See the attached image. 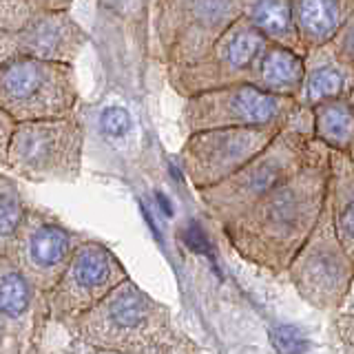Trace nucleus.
Instances as JSON below:
<instances>
[{
    "mask_svg": "<svg viewBox=\"0 0 354 354\" xmlns=\"http://www.w3.org/2000/svg\"><path fill=\"white\" fill-rule=\"evenodd\" d=\"M328 155L324 147L246 213L221 224L243 261L272 274L286 272L328 206Z\"/></svg>",
    "mask_w": 354,
    "mask_h": 354,
    "instance_id": "obj_1",
    "label": "nucleus"
},
{
    "mask_svg": "<svg viewBox=\"0 0 354 354\" xmlns=\"http://www.w3.org/2000/svg\"><path fill=\"white\" fill-rule=\"evenodd\" d=\"M71 335L97 352H195L175 326L171 310L144 292L129 277L69 324Z\"/></svg>",
    "mask_w": 354,
    "mask_h": 354,
    "instance_id": "obj_2",
    "label": "nucleus"
},
{
    "mask_svg": "<svg viewBox=\"0 0 354 354\" xmlns=\"http://www.w3.org/2000/svg\"><path fill=\"white\" fill-rule=\"evenodd\" d=\"M324 149V144L313 138V120L310 109L299 106L292 120L250 158L246 164L208 188L197 191L204 208L221 224L237 219L272 193L288 177L295 175L306 162Z\"/></svg>",
    "mask_w": 354,
    "mask_h": 354,
    "instance_id": "obj_3",
    "label": "nucleus"
},
{
    "mask_svg": "<svg viewBox=\"0 0 354 354\" xmlns=\"http://www.w3.org/2000/svg\"><path fill=\"white\" fill-rule=\"evenodd\" d=\"M84 129L71 115L22 120L11 129L5 164L29 182H73L82 166Z\"/></svg>",
    "mask_w": 354,
    "mask_h": 354,
    "instance_id": "obj_4",
    "label": "nucleus"
},
{
    "mask_svg": "<svg viewBox=\"0 0 354 354\" xmlns=\"http://www.w3.org/2000/svg\"><path fill=\"white\" fill-rule=\"evenodd\" d=\"M75 104L73 62L42 58L0 62V111L14 122L71 115Z\"/></svg>",
    "mask_w": 354,
    "mask_h": 354,
    "instance_id": "obj_5",
    "label": "nucleus"
},
{
    "mask_svg": "<svg viewBox=\"0 0 354 354\" xmlns=\"http://www.w3.org/2000/svg\"><path fill=\"white\" fill-rule=\"evenodd\" d=\"M241 7L243 0H155L158 58L166 66L193 62L241 16Z\"/></svg>",
    "mask_w": 354,
    "mask_h": 354,
    "instance_id": "obj_6",
    "label": "nucleus"
},
{
    "mask_svg": "<svg viewBox=\"0 0 354 354\" xmlns=\"http://www.w3.org/2000/svg\"><path fill=\"white\" fill-rule=\"evenodd\" d=\"M299 106L297 97L270 93L254 82H235L188 95L182 122L188 133L224 127H286Z\"/></svg>",
    "mask_w": 354,
    "mask_h": 354,
    "instance_id": "obj_7",
    "label": "nucleus"
},
{
    "mask_svg": "<svg viewBox=\"0 0 354 354\" xmlns=\"http://www.w3.org/2000/svg\"><path fill=\"white\" fill-rule=\"evenodd\" d=\"M266 42L268 40L241 14L219 33L199 58L186 64L166 66L169 84L180 95L188 97L208 88L252 82Z\"/></svg>",
    "mask_w": 354,
    "mask_h": 354,
    "instance_id": "obj_8",
    "label": "nucleus"
},
{
    "mask_svg": "<svg viewBox=\"0 0 354 354\" xmlns=\"http://www.w3.org/2000/svg\"><path fill=\"white\" fill-rule=\"evenodd\" d=\"M352 257L354 254L343 248L332 228L330 210L326 206L313 235L288 263L286 272L304 301L319 310H337L354 283Z\"/></svg>",
    "mask_w": 354,
    "mask_h": 354,
    "instance_id": "obj_9",
    "label": "nucleus"
},
{
    "mask_svg": "<svg viewBox=\"0 0 354 354\" xmlns=\"http://www.w3.org/2000/svg\"><path fill=\"white\" fill-rule=\"evenodd\" d=\"M127 277V268L109 246L82 239L60 279L44 292L49 321L69 326Z\"/></svg>",
    "mask_w": 354,
    "mask_h": 354,
    "instance_id": "obj_10",
    "label": "nucleus"
},
{
    "mask_svg": "<svg viewBox=\"0 0 354 354\" xmlns=\"http://www.w3.org/2000/svg\"><path fill=\"white\" fill-rule=\"evenodd\" d=\"M283 127H224L188 133L180 160L195 191L226 180L254 158Z\"/></svg>",
    "mask_w": 354,
    "mask_h": 354,
    "instance_id": "obj_11",
    "label": "nucleus"
},
{
    "mask_svg": "<svg viewBox=\"0 0 354 354\" xmlns=\"http://www.w3.org/2000/svg\"><path fill=\"white\" fill-rule=\"evenodd\" d=\"M80 241L82 237L62 226L55 217L27 208L7 257L27 274L38 290L47 292L60 279Z\"/></svg>",
    "mask_w": 354,
    "mask_h": 354,
    "instance_id": "obj_12",
    "label": "nucleus"
},
{
    "mask_svg": "<svg viewBox=\"0 0 354 354\" xmlns=\"http://www.w3.org/2000/svg\"><path fill=\"white\" fill-rule=\"evenodd\" d=\"M86 36L69 9L44 11L14 29H0V62L14 58H42L73 62Z\"/></svg>",
    "mask_w": 354,
    "mask_h": 354,
    "instance_id": "obj_13",
    "label": "nucleus"
},
{
    "mask_svg": "<svg viewBox=\"0 0 354 354\" xmlns=\"http://www.w3.org/2000/svg\"><path fill=\"white\" fill-rule=\"evenodd\" d=\"M0 315L18 350H22L20 339H40L44 324L49 321L44 292L27 279V274L7 254L0 257Z\"/></svg>",
    "mask_w": 354,
    "mask_h": 354,
    "instance_id": "obj_14",
    "label": "nucleus"
},
{
    "mask_svg": "<svg viewBox=\"0 0 354 354\" xmlns=\"http://www.w3.org/2000/svg\"><path fill=\"white\" fill-rule=\"evenodd\" d=\"M354 88V66L346 64L326 42L304 55V82L299 104L313 109L326 100L350 95Z\"/></svg>",
    "mask_w": 354,
    "mask_h": 354,
    "instance_id": "obj_15",
    "label": "nucleus"
},
{
    "mask_svg": "<svg viewBox=\"0 0 354 354\" xmlns=\"http://www.w3.org/2000/svg\"><path fill=\"white\" fill-rule=\"evenodd\" d=\"M354 158L339 151L328 155V210L339 241L354 254Z\"/></svg>",
    "mask_w": 354,
    "mask_h": 354,
    "instance_id": "obj_16",
    "label": "nucleus"
},
{
    "mask_svg": "<svg viewBox=\"0 0 354 354\" xmlns=\"http://www.w3.org/2000/svg\"><path fill=\"white\" fill-rule=\"evenodd\" d=\"M292 14L306 49L330 42L354 16V0H292Z\"/></svg>",
    "mask_w": 354,
    "mask_h": 354,
    "instance_id": "obj_17",
    "label": "nucleus"
},
{
    "mask_svg": "<svg viewBox=\"0 0 354 354\" xmlns=\"http://www.w3.org/2000/svg\"><path fill=\"white\" fill-rule=\"evenodd\" d=\"M241 14L268 42L281 44L286 49L306 55L308 49L299 36L292 14V0H243Z\"/></svg>",
    "mask_w": 354,
    "mask_h": 354,
    "instance_id": "obj_18",
    "label": "nucleus"
},
{
    "mask_svg": "<svg viewBox=\"0 0 354 354\" xmlns=\"http://www.w3.org/2000/svg\"><path fill=\"white\" fill-rule=\"evenodd\" d=\"M252 82L277 95L299 97L304 82V55L281 44L266 42Z\"/></svg>",
    "mask_w": 354,
    "mask_h": 354,
    "instance_id": "obj_19",
    "label": "nucleus"
},
{
    "mask_svg": "<svg viewBox=\"0 0 354 354\" xmlns=\"http://www.w3.org/2000/svg\"><path fill=\"white\" fill-rule=\"evenodd\" d=\"M313 138L330 151L352 155L354 147V106L352 93L326 100L310 109Z\"/></svg>",
    "mask_w": 354,
    "mask_h": 354,
    "instance_id": "obj_20",
    "label": "nucleus"
},
{
    "mask_svg": "<svg viewBox=\"0 0 354 354\" xmlns=\"http://www.w3.org/2000/svg\"><path fill=\"white\" fill-rule=\"evenodd\" d=\"M25 202L14 180L0 173V257H5L25 215Z\"/></svg>",
    "mask_w": 354,
    "mask_h": 354,
    "instance_id": "obj_21",
    "label": "nucleus"
},
{
    "mask_svg": "<svg viewBox=\"0 0 354 354\" xmlns=\"http://www.w3.org/2000/svg\"><path fill=\"white\" fill-rule=\"evenodd\" d=\"M73 0H0V29H14L44 11L69 9Z\"/></svg>",
    "mask_w": 354,
    "mask_h": 354,
    "instance_id": "obj_22",
    "label": "nucleus"
},
{
    "mask_svg": "<svg viewBox=\"0 0 354 354\" xmlns=\"http://www.w3.org/2000/svg\"><path fill=\"white\" fill-rule=\"evenodd\" d=\"M270 343L277 352H286V354H295V352H306L310 348V339L306 332L292 326V324H279L270 328Z\"/></svg>",
    "mask_w": 354,
    "mask_h": 354,
    "instance_id": "obj_23",
    "label": "nucleus"
},
{
    "mask_svg": "<svg viewBox=\"0 0 354 354\" xmlns=\"http://www.w3.org/2000/svg\"><path fill=\"white\" fill-rule=\"evenodd\" d=\"M133 129V120L131 113L124 106H106L102 113H100V131L104 133V138L109 140H122L127 138Z\"/></svg>",
    "mask_w": 354,
    "mask_h": 354,
    "instance_id": "obj_24",
    "label": "nucleus"
},
{
    "mask_svg": "<svg viewBox=\"0 0 354 354\" xmlns=\"http://www.w3.org/2000/svg\"><path fill=\"white\" fill-rule=\"evenodd\" d=\"M328 44L343 62L354 66V16L339 29V33Z\"/></svg>",
    "mask_w": 354,
    "mask_h": 354,
    "instance_id": "obj_25",
    "label": "nucleus"
},
{
    "mask_svg": "<svg viewBox=\"0 0 354 354\" xmlns=\"http://www.w3.org/2000/svg\"><path fill=\"white\" fill-rule=\"evenodd\" d=\"M184 241H186V246L191 250H195V252H202V254L210 252L208 237L204 235V230H202V226L197 224V221H188L186 232H184Z\"/></svg>",
    "mask_w": 354,
    "mask_h": 354,
    "instance_id": "obj_26",
    "label": "nucleus"
},
{
    "mask_svg": "<svg viewBox=\"0 0 354 354\" xmlns=\"http://www.w3.org/2000/svg\"><path fill=\"white\" fill-rule=\"evenodd\" d=\"M16 122L11 120L7 113L0 111V162H5V151H7V142L11 136V129H14Z\"/></svg>",
    "mask_w": 354,
    "mask_h": 354,
    "instance_id": "obj_27",
    "label": "nucleus"
},
{
    "mask_svg": "<svg viewBox=\"0 0 354 354\" xmlns=\"http://www.w3.org/2000/svg\"><path fill=\"white\" fill-rule=\"evenodd\" d=\"M7 341H11L9 339V330H7V324H5L3 315H0V350L7 348Z\"/></svg>",
    "mask_w": 354,
    "mask_h": 354,
    "instance_id": "obj_28",
    "label": "nucleus"
},
{
    "mask_svg": "<svg viewBox=\"0 0 354 354\" xmlns=\"http://www.w3.org/2000/svg\"><path fill=\"white\" fill-rule=\"evenodd\" d=\"M158 204H160V208H164V215H166V217H171V215H173V208H171L169 199H166L164 193H158Z\"/></svg>",
    "mask_w": 354,
    "mask_h": 354,
    "instance_id": "obj_29",
    "label": "nucleus"
}]
</instances>
